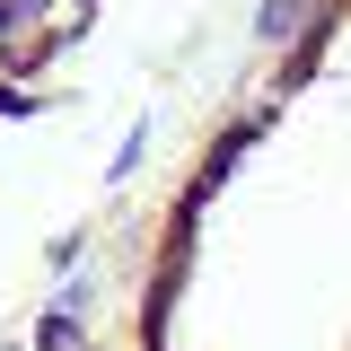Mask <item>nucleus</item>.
<instances>
[{
  "label": "nucleus",
  "mask_w": 351,
  "mask_h": 351,
  "mask_svg": "<svg viewBox=\"0 0 351 351\" xmlns=\"http://www.w3.org/2000/svg\"><path fill=\"white\" fill-rule=\"evenodd\" d=\"M53 71H62V53L36 36H18L9 27V9H0V123H27L53 106Z\"/></svg>",
  "instance_id": "obj_1"
}]
</instances>
